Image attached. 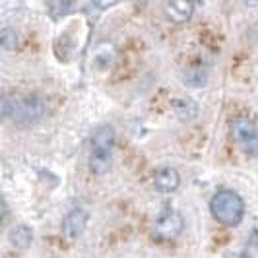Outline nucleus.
<instances>
[{
  "mask_svg": "<svg viewBox=\"0 0 258 258\" xmlns=\"http://www.w3.org/2000/svg\"><path fill=\"white\" fill-rule=\"evenodd\" d=\"M210 210H212V216L221 225H227V227L239 225L245 216V204L241 196L233 190H221L216 194L210 202Z\"/></svg>",
  "mask_w": 258,
  "mask_h": 258,
  "instance_id": "obj_1",
  "label": "nucleus"
},
{
  "mask_svg": "<svg viewBox=\"0 0 258 258\" xmlns=\"http://www.w3.org/2000/svg\"><path fill=\"white\" fill-rule=\"evenodd\" d=\"M4 118H14L18 122H33L45 115V101L39 97H4L2 99Z\"/></svg>",
  "mask_w": 258,
  "mask_h": 258,
  "instance_id": "obj_2",
  "label": "nucleus"
},
{
  "mask_svg": "<svg viewBox=\"0 0 258 258\" xmlns=\"http://www.w3.org/2000/svg\"><path fill=\"white\" fill-rule=\"evenodd\" d=\"M115 148V132L111 126H103L97 130L91 142V154H90V167L95 175H101L107 171L111 163V155Z\"/></svg>",
  "mask_w": 258,
  "mask_h": 258,
  "instance_id": "obj_3",
  "label": "nucleus"
},
{
  "mask_svg": "<svg viewBox=\"0 0 258 258\" xmlns=\"http://www.w3.org/2000/svg\"><path fill=\"white\" fill-rule=\"evenodd\" d=\"M235 140L241 144L245 154L258 157V128L248 118H235L231 124Z\"/></svg>",
  "mask_w": 258,
  "mask_h": 258,
  "instance_id": "obj_4",
  "label": "nucleus"
},
{
  "mask_svg": "<svg viewBox=\"0 0 258 258\" xmlns=\"http://www.w3.org/2000/svg\"><path fill=\"white\" fill-rule=\"evenodd\" d=\"M182 229V218L173 210V208H165L157 220H155V231L159 233L161 237H175L179 235Z\"/></svg>",
  "mask_w": 258,
  "mask_h": 258,
  "instance_id": "obj_5",
  "label": "nucleus"
},
{
  "mask_svg": "<svg viewBox=\"0 0 258 258\" xmlns=\"http://www.w3.org/2000/svg\"><path fill=\"white\" fill-rule=\"evenodd\" d=\"M86 223H88V212L86 210H72L68 216H66L64 223H62V231L66 233V237L70 239H78L84 229H86Z\"/></svg>",
  "mask_w": 258,
  "mask_h": 258,
  "instance_id": "obj_6",
  "label": "nucleus"
},
{
  "mask_svg": "<svg viewBox=\"0 0 258 258\" xmlns=\"http://www.w3.org/2000/svg\"><path fill=\"white\" fill-rule=\"evenodd\" d=\"M155 186L159 188V190H175L177 186H179V175H177V171L171 167H163L159 169L157 173H155Z\"/></svg>",
  "mask_w": 258,
  "mask_h": 258,
  "instance_id": "obj_7",
  "label": "nucleus"
},
{
  "mask_svg": "<svg viewBox=\"0 0 258 258\" xmlns=\"http://www.w3.org/2000/svg\"><path fill=\"white\" fill-rule=\"evenodd\" d=\"M167 12L173 20L184 22V20L190 16V12H192V4H190V0H173V2L169 4Z\"/></svg>",
  "mask_w": 258,
  "mask_h": 258,
  "instance_id": "obj_8",
  "label": "nucleus"
},
{
  "mask_svg": "<svg viewBox=\"0 0 258 258\" xmlns=\"http://www.w3.org/2000/svg\"><path fill=\"white\" fill-rule=\"evenodd\" d=\"M31 239H33V235H31V231L27 229L26 225H18V227H14L12 231H10V241L18 248H26L31 243Z\"/></svg>",
  "mask_w": 258,
  "mask_h": 258,
  "instance_id": "obj_9",
  "label": "nucleus"
},
{
  "mask_svg": "<svg viewBox=\"0 0 258 258\" xmlns=\"http://www.w3.org/2000/svg\"><path fill=\"white\" fill-rule=\"evenodd\" d=\"M175 113L181 116L182 120H188L196 115V105H194L192 99H179L175 103Z\"/></svg>",
  "mask_w": 258,
  "mask_h": 258,
  "instance_id": "obj_10",
  "label": "nucleus"
},
{
  "mask_svg": "<svg viewBox=\"0 0 258 258\" xmlns=\"http://www.w3.org/2000/svg\"><path fill=\"white\" fill-rule=\"evenodd\" d=\"M2 47L4 49L16 47V31H12V29H4L2 31Z\"/></svg>",
  "mask_w": 258,
  "mask_h": 258,
  "instance_id": "obj_11",
  "label": "nucleus"
}]
</instances>
